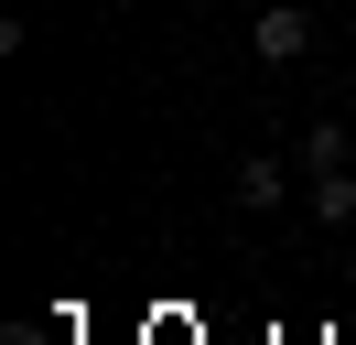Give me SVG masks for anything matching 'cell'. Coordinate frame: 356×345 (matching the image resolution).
<instances>
[{"label":"cell","mask_w":356,"mask_h":345,"mask_svg":"<svg viewBox=\"0 0 356 345\" xmlns=\"http://www.w3.org/2000/svg\"><path fill=\"white\" fill-rule=\"evenodd\" d=\"M248 54H259V65H302L313 54V11H302V0H270V11L248 22Z\"/></svg>","instance_id":"cell-1"},{"label":"cell","mask_w":356,"mask_h":345,"mask_svg":"<svg viewBox=\"0 0 356 345\" xmlns=\"http://www.w3.org/2000/svg\"><path fill=\"white\" fill-rule=\"evenodd\" d=\"M302 194H313L324 227H346V216H356V172H346V162H334V172H302Z\"/></svg>","instance_id":"cell-2"},{"label":"cell","mask_w":356,"mask_h":345,"mask_svg":"<svg viewBox=\"0 0 356 345\" xmlns=\"http://www.w3.org/2000/svg\"><path fill=\"white\" fill-rule=\"evenodd\" d=\"M334 162H346V129L313 119V129H302V172H334Z\"/></svg>","instance_id":"cell-3"},{"label":"cell","mask_w":356,"mask_h":345,"mask_svg":"<svg viewBox=\"0 0 356 345\" xmlns=\"http://www.w3.org/2000/svg\"><path fill=\"white\" fill-rule=\"evenodd\" d=\"M281 194H291L281 162H238V205H281Z\"/></svg>","instance_id":"cell-4"}]
</instances>
